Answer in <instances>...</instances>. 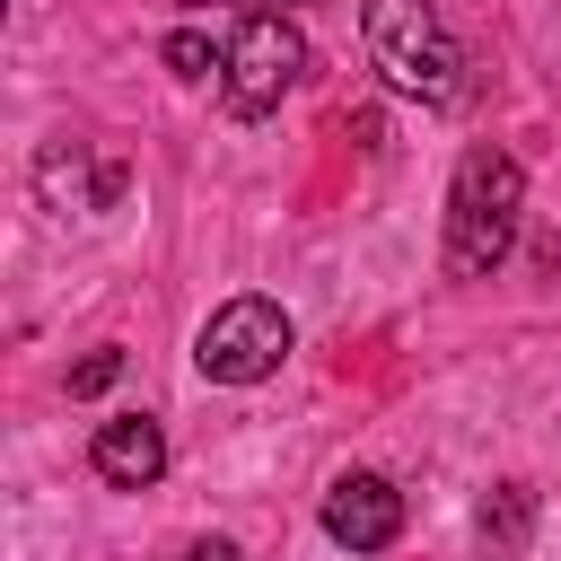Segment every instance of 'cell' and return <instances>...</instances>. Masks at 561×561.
Here are the masks:
<instances>
[{
  "label": "cell",
  "mask_w": 561,
  "mask_h": 561,
  "mask_svg": "<svg viewBox=\"0 0 561 561\" xmlns=\"http://www.w3.org/2000/svg\"><path fill=\"white\" fill-rule=\"evenodd\" d=\"M517 210H526V175L508 149H465L456 158V184H447V272L456 280H482L508 263L517 245Z\"/></svg>",
  "instance_id": "6da1fadb"
},
{
  "label": "cell",
  "mask_w": 561,
  "mask_h": 561,
  "mask_svg": "<svg viewBox=\"0 0 561 561\" xmlns=\"http://www.w3.org/2000/svg\"><path fill=\"white\" fill-rule=\"evenodd\" d=\"M359 35H368V61L394 96H412V105H456L465 96V44L447 35V18L430 0H368Z\"/></svg>",
  "instance_id": "7a4b0ae2"
},
{
  "label": "cell",
  "mask_w": 561,
  "mask_h": 561,
  "mask_svg": "<svg viewBox=\"0 0 561 561\" xmlns=\"http://www.w3.org/2000/svg\"><path fill=\"white\" fill-rule=\"evenodd\" d=\"M298 70H307V44H298V26L280 18V9H245L237 18V35H228V70H219V96H228V114H272L289 88H298Z\"/></svg>",
  "instance_id": "3957f363"
},
{
  "label": "cell",
  "mask_w": 561,
  "mask_h": 561,
  "mask_svg": "<svg viewBox=\"0 0 561 561\" xmlns=\"http://www.w3.org/2000/svg\"><path fill=\"white\" fill-rule=\"evenodd\" d=\"M289 359V316L272 298H228L202 333H193V368L210 386H263Z\"/></svg>",
  "instance_id": "277c9868"
},
{
  "label": "cell",
  "mask_w": 561,
  "mask_h": 561,
  "mask_svg": "<svg viewBox=\"0 0 561 561\" xmlns=\"http://www.w3.org/2000/svg\"><path fill=\"white\" fill-rule=\"evenodd\" d=\"M324 535L351 543V552H386V543L403 535V491H394L386 473H342V482L324 491Z\"/></svg>",
  "instance_id": "5b68a950"
},
{
  "label": "cell",
  "mask_w": 561,
  "mask_h": 561,
  "mask_svg": "<svg viewBox=\"0 0 561 561\" xmlns=\"http://www.w3.org/2000/svg\"><path fill=\"white\" fill-rule=\"evenodd\" d=\"M88 465L114 482V491H149L158 473H167V430L149 421V412H123V421H96V438H88Z\"/></svg>",
  "instance_id": "8992f818"
},
{
  "label": "cell",
  "mask_w": 561,
  "mask_h": 561,
  "mask_svg": "<svg viewBox=\"0 0 561 561\" xmlns=\"http://www.w3.org/2000/svg\"><path fill=\"white\" fill-rule=\"evenodd\" d=\"M526 526H535V491H526V482H500V491L482 500V543H491V552H517Z\"/></svg>",
  "instance_id": "52a82bcc"
},
{
  "label": "cell",
  "mask_w": 561,
  "mask_h": 561,
  "mask_svg": "<svg viewBox=\"0 0 561 561\" xmlns=\"http://www.w3.org/2000/svg\"><path fill=\"white\" fill-rule=\"evenodd\" d=\"M167 70H175V79H219V70H228V44H210L202 26H175V35H167Z\"/></svg>",
  "instance_id": "ba28073f"
},
{
  "label": "cell",
  "mask_w": 561,
  "mask_h": 561,
  "mask_svg": "<svg viewBox=\"0 0 561 561\" xmlns=\"http://www.w3.org/2000/svg\"><path fill=\"white\" fill-rule=\"evenodd\" d=\"M70 175H79V149H44V158H35V184H44V193H61ZM88 193H96V210H105V202L123 193V167H105V175H88Z\"/></svg>",
  "instance_id": "9c48e42d"
},
{
  "label": "cell",
  "mask_w": 561,
  "mask_h": 561,
  "mask_svg": "<svg viewBox=\"0 0 561 561\" xmlns=\"http://www.w3.org/2000/svg\"><path fill=\"white\" fill-rule=\"evenodd\" d=\"M114 377H123V351H88V359L70 368V394H105Z\"/></svg>",
  "instance_id": "30bf717a"
},
{
  "label": "cell",
  "mask_w": 561,
  "mask_h": 561,
  "mask_svg": "<svg viewBox=\"0 0 561 561\" xmlns=\"http://www.w3.org/2000/svg\"><path fill=\"white\" fill-rule=\"evenodd\" d=\"M175 561H245L237 543H193V552H175Z\"/></svg>",
  "instance_id": "8fae6325"
}]
</instances>
